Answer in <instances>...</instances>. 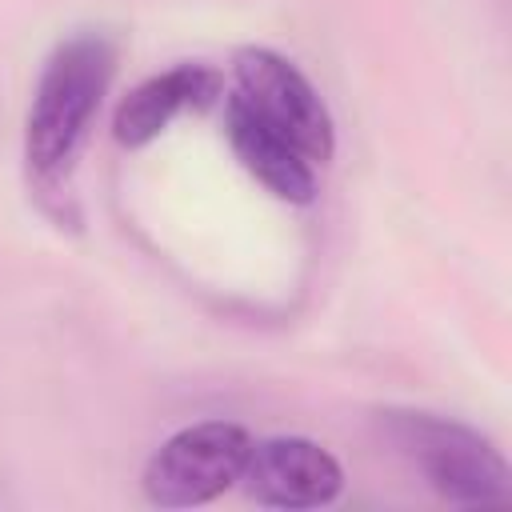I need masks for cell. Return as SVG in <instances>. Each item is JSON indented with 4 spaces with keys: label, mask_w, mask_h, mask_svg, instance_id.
Here are the masks:
<instances>
[{
    "label": "cell",
    "mask_w": 512,
    "mask_h": 512,
    "mask_svg": "<svg viewBox=\"0 0 512 512\" xmlns=\"http://www.w3.org/2000/svg\"><path fill=\"white\" fill-rule=\"evenodd\" d=\"M212 96H220V72L208 64H172L168 72L148 76L144 84H136L116 116H112V132L124 148H140L148 140H156L180 112L188 108H204Z\"/></svg>",
    "instance_id": "cell-7"
},
{
    "label": "cell",
    "mask_w": 512,
    "mask_h": 512,
    "mask_svg": "<svg viewBox=\"0 0 512 512\" xmlns=\"http://www.w3.org/2000/svg\"><path fill=\"white\" fill-rule=\"evenodd\" d=\"M252 436L228 420H204L168 436L148 468H144V496L160 508H196L228 492L248 460Z\"/></svg>",
    "instance_id": "cell-3"
},
{
    "label": "cell",
    "mask_w": 512,
    "mask_h": 512,
    "mask_svg": "<svg viewBox=\"0 0 512 512\" xmlns=\"http://www.w3.org/2000/svg\"><path fill=\"white\" fill-rule=\"evenodd\" d=\"M380 424L388 444L420 472V480L440 500L456 508H496L512 500L508 460L476 428L416 408H388Z\"/></svg>",
    "instance_id": "cell-2"
},
{
    "label": "cell",
    "mask_w": 512,
    "mask_h": 512,
    "mask_svg": "<svg viewBox=\"0 0 512 512\" xmlns=\"http://www.w3.org/2000/svg\"><path fill=\"white\" fill-rule=\"evenodd\" d=\"M236 72V96L260 116L268 120L276 132H284L316 168H324L332 160L336 148V128H332V112L320 100V92L312 88V80L284 60L272 48H240L232 60Z\"/></svg>",
    "instance_id": "cell-4"
},
{
    "label": "cell",
    "mask_w": 512,
    "mask_h": 512,
    "mask_svg": "<svg viewBox=\"0 0 512 512\" xmlns=\"http://www.w3.org/2000/svg\"><path fill=\"white\" fill-rule=\"evenodd\" d=\"M248 500L264 508H324L340 496L344 472L336 456L304 436H272V440H252L244 472L236 480Z\"/></svg>",
    "instance_id": "cell-5"
},
{
    "label": "cell",
    "mask_w": 512,
    "mask_h": 512,
    "mask_svg": "<svg viewBox=\"0 0 512 512\" xmlns=\"http://www.w3.org/2000/svg\"><path fill=\"white\" fill-rule=\"evenodd\" d=\"M224 132L236 160L280 200L308 204L316 196V164L268 120H260L236 92L224 100Z\"/></svg>",
    "instance_id": "cell-6"
},
{
    "label": "cell",
    "mask_w": 512,
    "mask_h": 512,
    "mask_svg": "<svg viewBox=\"0 0 512 512\" xmlns=\"http://www.w3.org/2000/svg\"><path fill=\"white\" fill-rule=\"evenodd\" d=\"M116 72V44L104 32H76L48 56L24 120V172L44 204L68 200L96 108Z\"/></svg>",
    "instance_id": "cell-1"
}]
</instances>
